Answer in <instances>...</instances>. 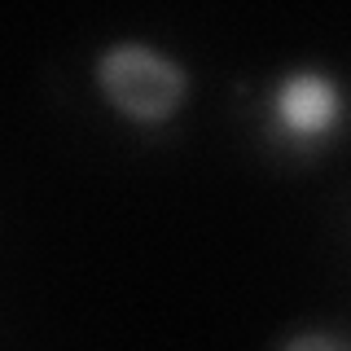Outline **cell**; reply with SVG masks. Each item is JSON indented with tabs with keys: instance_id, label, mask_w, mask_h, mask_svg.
Returning <instances> with one entry per match:
<instances>
[{
	"instance_id": "2",
	"label": "cell",
	"mask_w": 351,
	"mask_h": 351,
	"mask_svg": "<svg viewBox=\"0 0 351 351\" xmlns=\"http://www.w3.org/2000/svg\"><path fill=\"white\" fill-rule=\"evenodd\" d=\"M272 119L290 141H321L343 119V93L325 71H290L272 93Z\"/></svg>"
},
{
	"instance_id": "3",
	"label": "cell",
	"mask_w": 351,
	"mask_h": 351,
	"mask_svg": "<svg viewBox=\"0 0 351 351\" xmlns=\"http://www.w3.org/2000/svg\"><path fill=\"white\" fill-rule=\"evenodd\" d=\"M281 351H347L338 338H329V334H299V338H290Z\"/></svg>"
},
{
	"instance_id": "1",
	"label": "cell",
	"mask_w": 351,
	"mask_h": 351,
	"mask_svg": "<svg viewBox=\"0 0 351 351\" xmlns=\"http://www.w3.org/2000/svg\"><path fill=\"white\" fill-rule=\"evenodd\" d=\"M97 88L132 123H162L184 106L189 75L167 53L123 40V44H110L97 58Z\"/></svg>"
}]
</instances>
